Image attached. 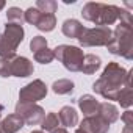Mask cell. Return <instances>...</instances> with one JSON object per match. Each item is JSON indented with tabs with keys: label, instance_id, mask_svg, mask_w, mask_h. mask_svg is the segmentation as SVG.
Wrapping results in <instances>:
<instances>
[{
	"label": "cell",
	"instance_id": "9",
	"mask_svg": "<svg viewBox=\"0 0 133 133\" xmlns=\"http://www.w3.org/2000/svg\"><path fill=\"white\" fill-rule=\"evenodd\" d=\"M8 66H10V77H28L33 74V64L25 56H8Z\"/></svg>",
	"mask_w": 133,
	"mask_h": 133
},
{
	"label": "cell",
	"instance_id": "13",
	"mask_svg": "<svg viewBox=\"0 0 133 133\" xmlns=\"http://www.w3.org/2000/svg\"><path fill=\"white\" fill-rule=\"evenodd\" d=\"M61 30H63V35H64V36L78 39V38L82 36L85 27H83L78 21H75V19H68V21H64V22H63Z\"/></svg>",
	"mask_w": 133,
	"mask_h": 133
},
{
	"label": "cell",
	"instance_id": "17",
	"mask_svg": "<svg viewBox=\"0 0 133 133\" xmlns=\"http://www.w3.org/2000/svg\"><path fill=\"white\" fill-rule=\"evenodd\" d=\"M55 25H56L55 14H44V13H41V17L36 22V28L41 30V31H52L55 28Z\"/></svg>",
	"mask_w": 133,
	"mask_h": 133
},
{
	"label": "cell",
	"instance_id": "20",
	"mask_svg": "<svg viewBox=\"0 0 133 133\" xmlns=\"http://www.w3.org/2000/svg\"><path fill=\"white\" fill-rule=\"evenodd\" d=\"M42 125V131H53L55 128H58V125H59V119H58V114H55V113H49L47 116H44V119H42V122H41Z\"/></svg>",
	"mask_w": 133,
	"mask_h": 133
},
{
	"label": "cell",
	"instance_id": "10",
	"mask_svg": "<svg viewBox=\"0 0 133 133\" xmlns=\"http://www.w3.org/2000/svg\"><path fill=\"white\" fill-rule=\"evenodd\" d=\"M80 128L86 133H108L110 124L105 122L99 114H94V116H86L82 121Z\"/></svg>",
	"mask_w": 133,
	"mask_h": 133
},
{
	"label": "cell",
	"instance_id": "22",
	"mask_svg": "<svg viewBox=\"0 0 133 133\" xmlns=\"http://www.w3.org/2000/svg\"><path fill=\"white\" fill-rule=\"evenodd\" d=\"M36 8L44 14H53L56 11V8H58V3L55 0H38Z\"/></svg>",
	"mask_w": 133,
	"mask_h": 133
},
{
	"label": "cell",
	"instance_id": "4",
	"mask_svg": "<svg viewBox=\"0 0 133 133\" xmlns=\"http://www.w3.org/2000/svg\"><path fill=\"white\" fill-rule=\"evenodd\" d=\"M24 39V28L17 24H6L5 31L0 33V56H13L16 49Z\"/></svg>",
	"mask_w": 133,
	"mask_h": 133
},
{
	"label": "cell",
	"instance_id": "8",
	"mask_svg": "<svg viewBox=\"0 0 133 133\" xmlns=\"http://www.w3.org/2000/svg\"><path fill=\"white\" fill-rule=\"evenodd\" d=\"M47 96V86L42 80H33L27 86H24L19 92L21 103H35Z\"/></svg>",
	"mask_w": 133,
	"mask_h": 133
},
{
	"label": "cell",
	"instance_id": "6",
	"mask_svg": "<svg viewBox=\"0 0 133 133\" xmlns=\"http://www.w3.org/2000/svg\"><path fill=\"white\" fill-rule=\"evenodd\" d=\"M113 38V31L108 27H94V28H85L82 36L78 38L80 44L83 47H100L107 45Z\"/></svg>",
	"mask_w": 133,
	"mask_h": 133
},
{
	"label": "cell",
	"instance_id": "15",
	"mask_svg": "<svg viewBox=\"0 0 133 133\" xmlns=\"http://www.w3.org/2000/svg\"><path fill=\"white\" fill-rule=\"evenodd\" d=\"M99 116H100L105 122L113 124V122H116V121L119 119V111H117V108H116L114 105H111V103H108V102H103V103H100V107H99Z\"/></svg>",
	"mask_w": 133,
	"mask_h": 133
},
{
	"label": "cell",
	"instance_id": "16",
	"mask_svg": "<svg viewBox=\"0 0 133 133\" xmlns=\"http://www.w3.org/2000/svg\"><path fill=\"white\" fill-rule=\"evenodd\" d=\"M99 68H100V58L92 55V53H89V55H85V58H83V64H82V71L80 72L91 75Z\"/></svg>",
	"mask_w": 133,
	"mask_h": 133
},
{
	"label": "cell",
	"instance_id": "27",
	"mask_svg": "<svg viewBox=\"0 0 133 133\" xmlns=\"http://www.w3.org/2000/svg\"><path fill=\"white\" fill-rule=\"evenodd\" d=\"M52 133H68V130H64V128H59V127H58V128H55Z\"/></svg>",
	"mask_w": 133,
	"mask_h": 133
},
{
	"label": "cell",
	"instance_id": "18",
	"mask_svg": "<svg viewBox=\"0 0 133 133\" xmlns=\"http://www.w3.org/2000/svg\"><path fill=\"white\" fill-rule=\"evenodd\" d=\"M52 89H53L55 94H71L74 91V83L71 80L61 78V80H56L52 85Z\"/></svg>",
	"mask_w": 133,
	"mask_h": 133
},
{
	"label": "cell",
	"instance_id": "11",
	"mask_svg": "<svg viewBox=\"0 0 133 133\" xmlns=\"http://www.w3.org/2000/svg\"><path fill=\"white\" fill-rule=\"evenodd\" d=\"M78 107H80V110L83 111L85 116H94V114H99L100 102H97V99L94 96L85 94L78 99Z\"/></svg>",
	"mask_w": 133,
	"mask_h": 133
},
{
	"label": "cell",
	"instance_id": "31",
	"mask_svg": "<svg viewBox=\"0 0 133 133\" xmlns=\"http://www.w3.org/2000/svg\"><path fill=\"white\" fill-rule=\"evenodd\" d=\"M75 133H86V131H83L82 128H77V130H75Z\"/></svg>",
	"mask_w": 133,
	"mask_h": 133
},
{
	"label": "cell",
	"instance_id": "19",
	"mask_svg": "<svg viewBox=\"0 0 133 133\" xmlns=\"http://www.w3.org/2000/svg\"><path fill=\"white\" fill-rule=\"evenodd\" d=\"M117 102L124 108H130L131 107V103H133V91H131V86H125V88L121 89V92L117 96Z\"/></svg>",
	"mask_w": 133,
	"mask_h": 133
},
{
	"label": "cell",
	"instance_id": "28",
	"mask_svg": "<svg viewBox=\"0 0 133 133\" xmlns=\"http://www.w3.org/2000/svg\"><path fill=\"white\" fill-rule=\"evenodd\" d=\"M122 133H133V128H127V127H124V131Z\"/></svg>",
	"mask_w": 133,
	"mask_h": 133
},
{
	"label": "cell",
	"instance_id": "29",
	"mask_svg": "<svg viewBox=\"0 0 133 133\" xmlns=\"http://www.w3.org/2000/svg\"><path fill=\"white\" fill-rule=\"evenodd\" d=\"M5 8V2H3V0H0V10H3Z\"/></svg>",
	"mask_w": 133,
	"mask_h": 133
},
{
	"label": "cell",
	"instance_id": "24",
	"mask_svg": "<svg viewBox=\"0 0 133 133\" xmlns=\"http://www.w3.org/2000/svg\"><path fill=\"white\" fill-rule=\"evenodd\" d=\"M41 17V11L38 8H28L25 13H24V21L31 24V25H36V22L39 21Z\"/></svg>",
	"mask_w": 133,
	"mask_h": 133
},
{
	"label": "cell",
	"instance_id": "5",
	"mask_svg": "<svg viewBox=\"0 0 133 133\" xmlns=\"http://www.w3.org/2000/svg\"><path fill=\"white\" fill-rule=\"evenodd\" d=\"M53 55L55 58H58L63 66L71 72H80L82 71V64H83V50L75 47V45H58L56 49H53Z\"/></svg>",
	"mask_w": 133,
	"mask_h": 133
},
{
	"label": "cell",
	"instance_id": "7",
	"mask_svg": "<svg viewBox=\"0 0 133 133\" xmlns=\"http://www.w3.org/2000/svg\"><path fill=\"white\" fill-rule=\"evenodd\" d=\"M16 114L24 121L27 125H38L42 122L45 113L44 108L36 103H17L16 105Z\"/></svg>",
	"mask_w": 133,
	"mask_h": 133
},
{
	"label": "cell",
	"instance_id": "30",
	"mask_svg": "<svg viewBox=\"0 0 133 133\" xmlns=\"http://www.w3.org/2000/svg\"><path fill=\"white\" fill-rule=\"evenodd\" d=\"M31 133H45V131H42V130H33Z\"/></svg>",
	"mask_w": 133,
	"mask_h": 133
},
{
	"label": "cell",
	"instance_id": "3",
	"mask_svg": "<svg viewBox=\"0 0 133 133\" xmlns=\"http://www.w3.org/2000/svg\"><path fill=\"white\" fill-rule=\"evenodd\" d=\"M108 50L113 55H121L125 59L133 58V30L131 24L121 22L113 31L111 41L107 44Z\"/></svg>",
	"mask_w": 133,
	"mask_h": 133
},
{
	"label": "cell",
	"instance_id": "25",
	"mask_svg": "<svg viewBox=\"0 0 133 133\" xmlns=\"http://www.w3.org/2000/svg\"><path fill=\"white\" fill-rule=\"evenodd\" d=\"M45 47H47V39L42 38V36H35L31 39V42H30V49L35 53L39 52V50H42V49H45Z\"/></svg>",
	"mask_w": 133,
	"mask_h": 133
},
{
	"label": "cell",
	"instance_id": "26",
	"mask_svg": "<svg viewBox=\"0 0 133 133\" xmlns=\"http://www.w3.org/2000/svg\"><path fill=\"white\" fill-rule=\"evenodd\" d=\"M122 121H124V124H125L127 128H133V113L130 110H127L122 114Z\"/></svg>",
	"mask_w": 133,
	"mask_h": 133
},
{
	"label": "cell",
	"instance_id": "23",
	"mask_svg": "<svg viewBox=\"0 0 133 133\" xmlns=\"http://www.w3.org/2000/svg\"><path fill=\"white\" fill-rule=\"evenodd\" d=\"M53 58H55L53 50H50L49 47H45V49H42V50H39V52L35 53V59L38 63H41V64H49V63L53 61Z\"/></svg>",
	"mask_w": 133,
	"mask_h": 133
},
{
	"label": "cell",
	"instance_id": "32",
	"mask_svg": "<svg viewBox=\"0 0 133 133\" xmlns=\"http://www.w3.org/2000/svg\"><path fill=\"white\" fill-rule=\"evenodd\" d=\"M2 113H3V105H0V117H2Z\"/></svg>",
	"mask_w": 133,
	"mask_h": 133
},
{
	"label": "cell",
	"instance_id": "2",
	"mask_svg": "<svg viewBox=\"0 0 133 133\" xmlns=\"http://www.w3.org/2000/svg\"><path fill=\"white\" fill-rule=\"evenodd\" d=\"M82 16L83 19L96 24L97 27H108L114 24L117 19H121V22L131 24V16L128 11L121 10L119 6H114V5H105V3H96V2L86 3L82 10Z\"/></svg>",
	"mask_w": 133,
	"mask_h": 133
},
{
	"label": "cell",
	"instance_id": "21",
	"mask_svg": "<svg viewBox=\"0 0 133 133\" xmlns=\"http://www.w3.org/2000/svg\"><path fill=\"white\" fill-rule=\"evenodd\" d=\"M6 19H8V24H17V25H22V22H24V11H22L21 8L11 6V8H8Z\"/></svg>",
	"mask_w": 133,
	"mask_h": 133
},
{
	"label": "cell",
	"instance_id": "12",
	"mask_svg": "<svg viewBox=\"0 0 133 133\" xmlns=\"http://www.w3.org/2000/svg\"><path fill=\"white\" fill-rule=\"evenodd\" d=\"M24 127V121L14 113L6 116L2 122H0V133H16Z\"/></svg>",
	"mask_w": 133,
	"mask_h": 133
},
{
	"label": "cell",
	"instance_id": "1",
	"mask_svg": "<svg viewBox=\"0 0 133 133\" xmlns=\"http://www.w3.org/2000/svg\"><path fill=\"white\" fill-rule=\"evenodd\" d=\"M131 75L133 71L127 72L117 63H108L102 77L92 85V89L107 100H117L121 89L131 86Z\"/></svg>",
	"mask_w": 133,
	"mask_h": 133
},
{
	"label": "cell",
	"instance_id": "14",
	"mask_svg": "<svg viewBox=\"0 0 133 133\" xmlns=\"http://www.w3.org/2000/svg\"><path fill=\"white\" fill-rule=\"evenodd\" d=\"M58 119L64 127H75L78 124V114L72 107H63L58 113Z\"/></svg>",
	"mask_w": 133,
	"mask_h": 133
}]
</instances>
